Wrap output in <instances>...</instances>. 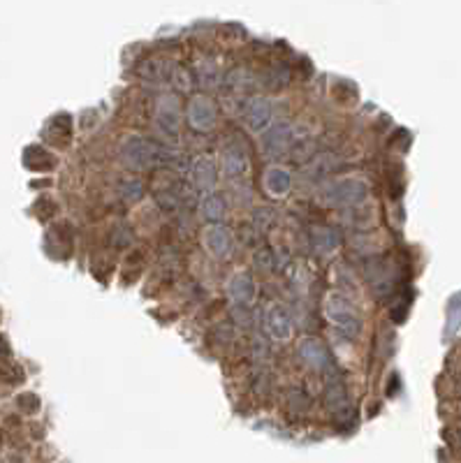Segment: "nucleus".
<instances>
[{"instance_id": "f257e3e1", "label": "nucleus", "mask_w": 461, "mask_h": 463, "mask_svg": "<svg viewBox=\"0 0 461 463\" xmlns=\"http://www.w3.org/2000/svg\"><path fill=\"white\" fill-rule=\"evenodd\" d=\"M123 158L130 167L149 169V167H158V164H165L169 158H172V153L162 149V146L149 142V139L130 137L123 146Z\"/></svg>"}, {"instance_id": "f03ea898", "label": "nucleus", "mask_w": 461, "mask_h": 463, "mask_svg": "<svg viewBox=\"0 0 461 463\" xmlns=\"http://www.w3.org/2000/svg\"><path fill=\"white\" fill-rule=\"evenodd\" d=\"M325 318L329 320L334 327L341 329L343 334H348L350 338H357V334H360L362 329L360 315H357L355 306L345 299L343 295H338V292H329V295L325 297Z\"/></svg>"}, {"instance_id": "7ed1b4c3", "label": "nucleus", "mask_w": 461, "mask_h": 463, "mask_svg": "<svg viewBox=\"0 0 461 463\" xmlns=\"http://www.w3.org/2000/svg\"><path fill=\"white\" fill-rule=\"evenodd\" d=\"M369 197V188L362 181L348 179V181H332L323 188V199L329 206H357L364 204Z\"/></svg>"}, {"instance_id": "20e7f679", "label": "nucleus", "mask_w": 461, "mask_h": 463, "mask_svg": "<svg viewBox=\"0 0 461 463\" xmlns=\"http://www.w3.org/2000/svg\"><path fill=\"white\" fill-rule=\"evenodd\" d=\"M262 329L266 334H269L271 338L276 340H285L292 336V320H290L288 310L281 308L278 303H269L264 310H262Z\"/></svg>"}, {"instance_id": "39448f33", "label": "nucleus", "mask_w": 461, "mask_h": 463, "mask_svg": "<svg viewBox=\"0 0 461 463\" xmlns=\"http://www.w3.org/2000/svg\"><path fill=\"white\" fill-rule=\"evenodd\" d=\"M188 123L197 132H209L216 123V105L204 95L192 97L188 105Z\"/></svg>"}, {"instance_id": "423d86ee", "label": "nucleus", "mask_w": 461, "mask_h": 463, "mask_svg": "<svg viewBox=\"0 0 461 463\" xmlns=\"http://www.w3.org/2000/svg\"><path fill=\"white\" fill-rule=\"evenodd\" d=\"M244 123L251 130H264L271 123V102L264 97H253L244 109Z\"/></svg>"}, {"instance_id": "0eeeda50", "label": "nucleus", "mask_w": 461, "mask_h": 463, "mask_svg": "<svg viewBox=\"0 0 461 463\" xmlns=\"http://www.w3.org/2000/svg\"><path fill=\"white\" fill-rule=\"evenodd\" d=\"M299 355L313 371H329L332 368L329 352H327V347L320 343L318 338H306L299 347Z\"/></svg>"}, {"instance_id": "6e6552de", "label": "nucleus", "mask_w": 461, "mask_h": 463, "mask_svg": "<svg viewBox=\"0 0 461 463\" xmlns=\"http://www.w3.org/2000/svg\"><path fill=\"white\" fill-rule=\"evenodd\" d=\"M158 125L162 127V132L167 135H174L179 130V102L174 97L165 95L160 102H158V116H155Z\"/></svg>"}, {"instance_id": "1a4fd4ad", "label": "nucleus", "mask_w": 461, "mask_h": 463, "mask_svg": "<svg viewBox=\"0 0 461 463\" xmlns=\"http://www.w3.org/2000/svg\"><path fill=\"white\" fill-rule=\"evenodd\" d=\"M290 139H292L290 125H285V123L271 125V130L264 135V151L271 155H281L283 151L290 149Z\"/></svg>"}, {"instance_id": "9d476101", "label": "nucleus", "mask_w": 461, "mask_h": 463, "mask_svg": "<svg viewBox=\"0 0 461 463\" xmlns=\"http://www.w3.org/2000/svg\"><path fill=\"white\" fill-rule=\"evenodd\" d=\"M23 164L28 169H33V172H49L56 164V158L47 149H42V146H30V149L23 151Z\"/></svg>"}, {"instance_id": "9b49d317", "label": "nucleus", "mask_w": 461, "mask_h": 463, "mask_svg": "<svg viewBox=\"0 0 461 463\" xmlns=\"http://www.w3.org/2000/svg\"><path fill=\"white\" fill-rule=\"evenodd\" d=\"M223 164H225V172L229 176H244L248 172V155L241 146L232 144L229 149H225L223 155Z\"/></svg>"}, {"instance_id": "f8f14e48", "label": "nucleus", "mask_w": 461, "mask_h": 463, "mask_svg": "<svg viewBox=\"0 0 461 463\" xmlns=\"http://www.w3.org/2000/svg\"><path fill=\"white\" fill-rule=\"evenodd\" d=\"M227 290H229V297H232L236 303H248L256 297V283L248 276H234L229 280Z\"/></svg>"}, {"instance_id": "ddd939ff", "label": "nucleus", "mask_w": 461, "mask_h": 463, "mask_svg": "<svg viewBox=\"0 0 461 463\" xmlns=\"http://www.w3.org/2000/svg\"><path fill=\"white\" fill-rule=\"evenodd\" d=\"M311 243L315 246V251L320 253H332L338 248V234L329 227H313L311 229Z\"/></svg>"}, {"instance_id": "4468645a", "label": "nucleus", "mask_w": 461, "mask_h": 463, "mask_svg": "<svg viewBox=\"0 0 461 463\" xmlns=\"http://www.w3.org/2000/svg\"><path fill=\"white\" fill-rule=\"evenodd\" d=\"M206 248L214 255H225L229 248V234L223 227H211L206 232Z\"/></svg>"}, {"instance_id": "2eb2a0df", "label": "nucleus", "mask_w": 461, "mask_h": 463, "mask_svg": "<svg viewBox=\"0 0 461 463\" xmlns=\"http://www.w3.org/2000/svg\"><path fill=\"white\" fill-rule=\"evenodd\" d=\"M202 211H204V216L209 218V221L221 223L223 218H225V213H227V204H225V199H223L221 195H209V197L204 199V204H202Z\"/></svg>"}, {"instance_id": "dca6fc26", "label": "nucleus", "mask_w": 461, "mask_h": 463, "mask_svg": "<svg viewBox=\"0 0 461 463\" xmlns=\"http://www.w3.org/2000/svg\"><path fill=\"white\" fill-rule=\"evenodd\" d=\"M139 75L147 79H167L169 77V63L162 58H149L139 65Z\"/></svg>"}, {"instance_id": "f3484780", "label": "nucleus", "mask_w": 461, "mask_h": 463, "mask_svg": "<svg viewBox=\"0 0 461 463\" xmlns=\"http://www.w3.org/2000/svg\"><path fill=\"white\" fill-rule=\"evenodd\" d=\"M327 405H329L332 412H341L348 408V396H345V387L341 382H332L329 387H327Z\"/></svg>"}, {"instance_id": "a211bd4d", "label": "nucleus", "mask_w": 461, "mask_h": 463, "mask_svg": "<svg viewBox=\"0 0 461 463\" xmlns=\"http://www.w3.org/2000/svg\"><path fill=\"white\" fill-rule=\"evenodd\" d=\"M290 174H285L283 169H271L269 174H266V190L271 195H285L290 190Z\"/></svg>"}, {"instance_id": "6ab92c4d", "label": "nucleus", "mask_w": 461, "mask_h": 463, "mask_svg": "<svg viewBox=\"0 0 461 463\" xmlns=\"http://www.w3.org/2000/svg\"><path fill=\"white\" fill-rule=\"evenodd\" d=\"M214 179H216L214 164L206 162V160H199V162L195 164V181H197V186L209 188V186H214Z\"/></svg>"}, {"instance_id": "aec40b11", "label": "nucleus", "mask_w": 461, "mask_h": 463, "mask_svg": "<svg viewBox=\"0 0 461 463\" xmlns=\"http://www.w3.org/2000/svg\"><path fill=\"white\" fill-rule=\"evenodd\" d=\"M16 403H19V408L21 410H26V412H38L40 410V399L35 394H21L19 399H16Z\"/></svg>"}, {"instance_id": "412c9836", "label": "nucleus", "mask_w": 461, "mask_h": 463, "mask_svg": "<svg viewBox=\"0 0 461 463\" xmlns=\"http://www.w3.org/2000/svg\"><path fill=\"white\" fill-rule=\"evenodd\" d=\"M35 213H38L40 218H45V221H49V218L56 216V204H53L51 199H38Z\"/></svg>"}, {"instance_id": "4be33fe9", "label": "nucleus", "mask_w": 461, "mask_h": 463, "mask_svg": "<svg viewBox=\"0 0 461 463\" xmlns=\"http://www.w3.org/2000/svg\"><path fill=\"white\" fill-rule=\"evenodd\" d=\"M0 380H8V382H21L23 373L16 366H8V371H0Z\"/></svg>"}, {"instance_id": "5701e85b", "label": "nucleus", "mask_w": 461, "mask_h": 463, "mask_svg": "<svg viewBox=\"0 0 461 463\" xmlns=\"http://www.w3.org/2000/svg\"><path fill=\"white\" fill-rule=\"evenodd\" d=\"M10 355V343L5 336H0V357H8Z\"/></svg>"}]
</instances>
